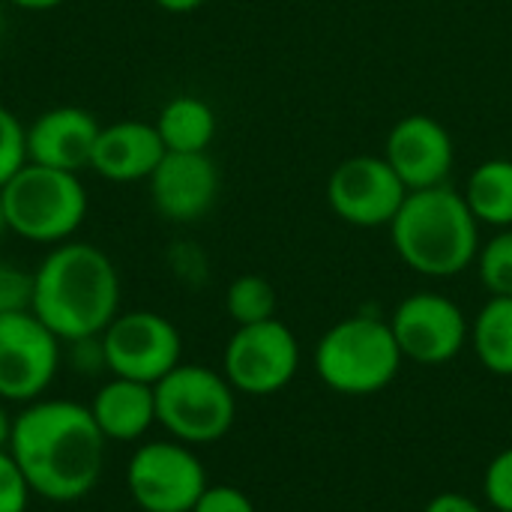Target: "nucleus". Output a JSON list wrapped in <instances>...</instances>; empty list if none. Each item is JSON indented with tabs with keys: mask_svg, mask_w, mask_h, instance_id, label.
<instances>
[{
	"mask_svg": "<svg viewBox=\"0 0 512 512\" xmlns=\"http://www.w3.org/2000/svg\"><path fill=\"white\" fill-rule=\"evenodd\" d=\"M105 447L90 405L45 396L21 405L9 441L30 492L51 504L84 501L99 486Z\"/></svg>",
	"mask_w": 512,
	"mask_h": 512,
	"instance_id": "obj_1",
	"label": "nucleus"
},
{
	"mask_svg": "<svg viewBox=\"0 0 512 512\" xmlns=\"http://www.w3.org/2000/svg\"><path fill=\"white\" fill-rule=\"evenodd\" d=\"M30 312L60 342L102 336L120 315V276L114 261L93 243H57L33 270Z\"/></svg>",
	"mask_w": 512,
	"mask_h": 512,
	"instance_id": "obj_2",
	"label": "nucleus"
},
{
	"mask_svg": "<svg viewBox=\"0 0 512 512\" xmlns=\"http://www.w3.org/2000/svg\"><path fill=\"white\" fill-rule=\"evenodd\" d=\"M393 249L420 276L447 279L468 270L480 252V222L462 192L444 186L408 192L390 222Z\"/></svg>",
	"mask_w": 512,
	"mask_h": 512,
	"instance_id": "obj_3",
	"label": "nucleus"
},
{
	"mask_svg": "<svg viewBox=\"0 0 512 512\" xmlns=\"http://www.w3.org/2000/svg\"><path fill=\"white\" fill-rule=\"evenodd\" d=\"M6 228L30 243H66L87 216V189L72 171L24 162L3 186Z\"/></svg>",
	"mask_w": 512,
	"mask_h": 512,
	"instance_id": "obj_4",
	"label": "nucleus"
},
{
	"mask_svg": "<svg viewBox=\"0 0 512 512\" xmlns=\"http://www.w3.org/2000/svg\"><path fill=\"white\" fill-rule=\"evenodd\" d=\"M402 360L390 324L369 315L333 324L315 348L318 378L342 396H372L384 390L399 375Z\"/></svg>",
	"mask_w": 512,
	"mask_h": 512,
	"instance_id": "obj_5",
	"label": "nucleus"
},
{
	"mask_svg": "<svg viewBox=\"0 0 512 512\" xmlns=\"http://www.w3.org/2000/svg\"><path fill=\"white\" fill-rule=\"evenodd\" d=\"M153 393L156 423L189 447L216 444L237 420V390L210 366L180 363L153 387Z\"/></svg>",
	"mask_w": 512,
	"mask_h": 512,
	"instance_id": "obj_6",
	"label": "nucleus"
},
{
	"mask_svg": "<svg viewBox=\"0 0 512 512\" xmlns=\"http://www.w3.org/2000/svg\"><path fill=\"white\" fill-rule=\"evenodd\" d=\"M207 471L180 441H147L126 462V492L141 512H192L207 489Z\"/></svg>",
	"mask_w": 512,
	"mask_h": 512,
	"instance_id": "obj_7",
	"label": "nucleus"
},
{
	"mask_svg": "<svg viewBox=\"0 0 512 512\" xmlns=\"http://www.w3.org/2000/svg\"><path fill=\"white\" fill-rule=\"evenodd\" d=\"M105 366L114 378H129L156 387L171 369L180 366L183 339L180 330L159 312L135 309L120 312L102 330Z\"/></svg>",
	"mask_w": 512,
	"mask_h": 512,
	"instance_id": "obj_8",
	"label": "nucleus"
},
{
	"mask_svg": "<svg viewBox=\"0 0 512 512\" xmlns=\"http://www.w3.org/2000/svg\"><path fill=\"white\" fill-rule=\"evenodd\" d=\"M60 339L27 309L0 315V399L30 405L60 372Z\"/></svg>",
	"mask_w": 512,
	"mask_h": 512,
	"instance_id": "obj_9",
	"label": "nucleus"
},
{
	"mask_svg": "<svg viewBox=\"0 0 512 512\" xmlns=\"http://www.w3.org/2000/svg\"><path fill=\"white\" fill-rule=\"evenodd\" d=\"M300 366V345L294 333L270 318L261 324L237 327L225 345L222 375L237 393L246 396H273L291 384Z\"/></svg>",
	"mask_w": 512,
	"mask_h": 512,
	"instance_id": "obj_10",
	"label": "nucleus"
},
{
	"mask_svg": "<svg viewBox=\"0 0 512 512\" xmlns=\"http://www.w3.org/2000/svg\"><path fill=\"white\" fill-rule=\"evenodd\" d=\"M408 198V186L384 156H351L339 162L327 180L330 210L357 228L390 225Z\"/></svg>",
	"mask_w": 512,
	"mask_h": 512,
	"instance_id": "obj_11",
	"label": "nucleus"
},
{
	"mask_svg": "<svg viewBox=\"0 0 512 512\" xmlns=\"http://www.w3.org/2000/svg\"><path fill=\"white\" fill-rule=\"evenodd\" d=\"M390 330L402 357L423 366H441L459 357L471 333L462 309L450 297L432 291L405 297L393 312Z\"/></svg>",
	"mask_w": 512,
	"mask_h": 512,
	"instance_id": "obj_12",
	"label": "nucleus"
},
{
	"mask_svg": "<svg viewBox=\"0 0 512 512\" xmlns=\"http://www.w3.org/2000/svg\"><path fill=\"white\" fill-rule=\"evenodd\" d=\"M384 159L408 186V192H417V189L444 186V180L453 171L456 150L450 132L435 117L411 114L390 129Z\"/></svg>",
	"mask_w": 512,
	"mask_h": 512,
	"instance_id": "obj_13",
	"label": "nucleus"
},
{
	"mask_svg": "<svg viewBox=\"0 0 512 512\" xmlns=\"http://www.w3.org/2000/svg\"><path fill=\"white\" fill-rule=\"evenodd\" d=\"M219 195V171L207 153H165L150 174V198L162 219L195 222Z\"/></svg>",
	"mask_w": 512,
	"mask_h": 512,
	"instance_id": "obj_14",
	"label": "nucleus"
},
{
	"mask_svg": "<svg viewBox=\"0 0 512 512\" xmlns=\"http://www.w3.org/2000/svg\"><path fill=\"white\" fill-rule=\"evenodd\" d=\"M99 129V120L84 108H51L27 126V162L78 174L90 168Z\"/></svg>",
	"mask_w": 512,
	"mask_h": 512,
	"instance_id": "obj_15",
	"label": "nucleus"
},
{
	"mask_svg": "<svg viewBox=\"0 0 512 512\" xmlns=\"http://www.w3.org/2000/svg\"><path fill=\"white\" fill-rule=\"evenodd\" d=\"M165 153L168 150L153 123L117 120L99 129L90 168L111 183H135L150 180Z\"/></svg>",
	"mask_w": 512,
	"mask_h": 512,
	"instance_id": "obj_16",
	"label": "nucleus"
},
{
	"mask_svg": "<svg viewBox=\"0 0 512 512\" xmlns=\"http://www.w3.org/2000/svg\"><path fill=\"white\" fill-rule=\"evenodd\" d=\"M90 414L105 441L132 444L141 441L156 423V393L150 384L111 375V381L96 390Z\"/></svg>",
	"mask_w": 512,
	"mask_h": 512,
	"instance_id": "obj_17",
	"label": "nucleus"
},
{
	"mask_svg": "<svg viewBox=\"0 0 512 512\" xmlns=\"http://www.w3.org/2000/svg\"><path fill=\"white\" fill-rule=\"evenodd\" d=\"M156 132L171 153H207L216 135V114L198 96H174L156 117Z\"/></svg>",
	"mask_w": 512,
	"mask_h": 512,
	"instance_id": "obj_18",
	"label": "nucleus"
},
{
	"mask_svg": "<svg viewBox=\"0 0 512 512\" xmlns=\"http://www.w3.org/2000/svg\"><path fill=\"white\" fill-rule=\"evenodd\" d=\"M465 201L480 225L512 228V162L489 159L477 165L465 186Z\"/></svg>",
	"mask_w": 512,
	"mask_h": 512,
	"instance_id": "obj_19",
	"label": "nucleus"
},
{
	"mask_svg": "<svg viewBox=\"0 0 512 512\" xmlns=\"http://www.w3.org/2000/svg\"><path fill=\"white\" fill-rule=\"evenodd\" d=\"M471 342L480 363L501 378H512V297H492L474 327Z\"/></svg>",
	"mask_w": 512,
	"mask_h": 512,
	"instance_id": "obj_20",
	"label": "nucleus"
},
{
	"mask_svg": "<svg viewBox=\"0 0 512 512\" xmlns=\"http://www.w3.org/2000/svg\"><path fill=\"white\" fill-rule=\"evenodd\" d=\"M225 309L237 327L270 321L276 318V288L264 276H255V273L240 276L228 285Z\"/></svg>",
	"mask_w": 512,
	"mask_h": 512,
	"instance_id": "obj_21",
	"label": "nucleus"
},
{
	"mask_svg": "<svg viewBox=\"0 0 512 512\" xmlns=\"http://www.w3.org/2000/svg\"><path fill=\"white\" fill-rule=\"evenodd\" d=\"M480 282L492 297H512V228H501L477 252Z\"/></svg>",
	"mask_w": 512,
	"mask_h": 512,
	"instance_id": "obj_22",
	"label": "nucleus"
},
{
	"mask_svg": "<svg viewBox=\"0 0 512 512\" xmlns=\"http://www.w3.org/2000/svg\"><path fill=\"white\" fill-rule=\"evenodd\" d=\"M24 162H27V129L6 105H0V186Z\"/></svg>",
	"mask_w": 512,
	"mask_h": 512,
	"instance_id": "obj_23",
	"label": "nucleus"
},
{
	"mask_svg": "<svg viewBox=\"0 0 512 512\" xmlns=\"http://www.w3.org/2000/svg\"><path fill=\"white\" fill-rule=\"evenodd\" d=\"M33 303V273L0 261V315L27 312Z\"/></svg>",
	"mask_w": 512,
	"mask_h": 512,
	"instance_id": "obj_24",
	"label": "nucleus"
},
{
	"mask_svg": "<svg viewBox=\"0 0 512 512\" xmlns=\"http://www.w3.org/2000/svg\"><path fill=\"white\" fill-rule=\"evenodd\" d=\"M30 486L12 459L9 450H0V512H27L30 507Z\"/></svg>",
	"mask_w": 512,
	"mask_h": 512,
	"instance_id": "obj_25",
	"label": "nucleus"
},
{
	"mask_svg": "<svg viewBox=\"0 0 512 512\" xmlns=\"http://www.w3.org/2000/svg\"><path fill=\"white\" fill-rule=\"evenodd\" d=\"M483 492L498 512H512V447L498 453L486 468Z\"/></svg>",
	"mask_w": 512,
	"mask_h": 512,
	"instance_id": "obj_26",
	"label": "nucleus"
},
{
	"mask_svg": "<svg viewBox=\"0 0 512 512\" xmlns=\"http://www.w3.org/2000/svg\"><path fill=\"white\" fill-rule=\"evenodd\" d=\"M192 512H255V504L237 486H207Z\"/></svg>",
	"mask_w": 512,
	"mask_h": 512,
	"instance_id": "obj_27",
	"label": "nucleus"
},
{
	"mask_svg": "<svg viewBox=\"0 0 512 512\" xmlns=\"http://www.w3.org/2000/svg\"><path fill=\"white\" fill-rule=\"evenodd\" d=\"M72 345V366L78 375H99V372H108L105 366V351H102V339L99 336H90V339H78V342H69Z\"/></svg>",
	"mask_w": 512,
	"mask_h": 512,
	"instance_id": "obj_28",
	"label": "nucleus"
},
{
	"mask_svg": "<svg viewBox=\"0 0 512 512\" xmlns=\"http://www.w3.org/2000/svg\"><path fill=\"white\" fill-rule=\"evenodd\" d=\"M426 512H483L471 498H465V495H459V492H444V495H438V498H432L429 501V507Z\"/></svg>",
	"mask_w": 512,
	"mask_h": 512,
	"instance_id": "obj_29",
	"label": "nucleus"
},
{
	"mask_svg": "<svg viewBox=\"0 0 512 512\" xmlns=\"http://www.w3.org/2000/svg\"><path fill=\"white\" fill-rule=\"evenodd\" d=\"M159 9H165V12H177V15H183V12H195V9H201L207 0H153Z\"/></svg>",
	"mask_w": 512,
	"mask_h": 512,
	"instance_id": "obj_30",
	"label": "nucleus"
},
{
	"mask_svg": "<svg viewBox=\"0 0 512 512\" xmlns=\"http://www.w3.org/2000/svg\"><path fill=\"white\" fill-rule=\"evenodd\" d=\"M12 426H15V417L6 411V402L0 399V450H9V441H12Z\"/></svg>",
	"mask_w": 512,
	"mask_h": 512,
	"instance_id": "obj_31",
	"label": "nucleus"
},
{
	"mask_svg": "<svg viewBox=\"0 0 512 512\" xmlns=\"http://www.w3.org/2000/svg\"><path fill=\"white\" fill-rule=\"evenodd\" d=\"M12 6H18V9H27V12H45V9H57V6H63L66 0H9Z\"/></svg>",
	"mask_w": 512,
	"mask_h": 512,
	"instance_id": "obj_32",
	"label": "nucleus"
},
{
	"mask_svg": "<svg viewBox=\"0 0 512 512\" xmlns=\"http://www.w3.org/2000/svg\"><path fill=\"white\" fill-rule=\"evenodd\" d=\"M9 228H6V213H3V198H0V237L6 234Z\"/></svg>",
	"mask_w": 512,
	"mask_h": 512,
	"instance_id": "obj_33",
	"label": "nucleus"
}]
</instances>
